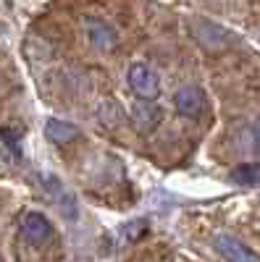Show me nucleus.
Returning <instances> with one entry per match:
<instances>
[{
    "mask_svg": "<svg viewBox=\"0 0 260 262\" xmlns=\"http://www.w3.org/2000/svg\"><path fill=\"white\" fill-rule=\"evenodd\" d=\"M126 81H129V90H132L137 97L142 100H158L161 95V81L155 76V71L145 63H132L126 71Z\"/></svg>",
    "mask_w": 260,
    "mask_h": 262,
    "instance_id": "f257e3e1",
    "label": "nucleus"
},
{
    "mask_svg": "<svg viewBox=\"0 0 260 262\" xmlns=\"http://www.w3.org/2000/svg\"><path fill=\"white\" fill-rule=\"evenodd\" d=\"M189 32L205 50L218 53V50H224L229 45V32L224 27H218V24H213V21H208V18H192L189 21Z\"/></svg>",
    "mask_w": 260,
    "mask_h": 262,
    "instance_id": "f03ea898",
    "label": "nucleus"
},
{
    "mask_svg": "<svg viewBox=\"0 0 260 262\" xmlns=\"http://www.w3.org/2000/svg\"><path fill=\"white\" fill-rule=\"evenodd\" d=\"M84 29H87V39L92 42V48L95 50H103V53H111L118 48V34L113 27H108L105 21L100 18H92V16H87L84 21Z\"/></svg>",
    "mask_w": 260,
    "mask_h": 262,
    "instance_id": "7ed1b4c3",
    "label": "nucleus"
},
{
    "mask_svg": "<svg viewBox=\"0 0 260 262\" xmlns=\"http://www.w3.org/2000/svg\"><path fill=\"white\" fill-rule=\"evenodd\" d=\"M173 105H176V113L184 118H197L205 111V92L200 86H182V90L173 95Z\"/></svg>",
    "mask_w": 260,
    "mask_h": 262,
    "instance_id": "20e7f679",
    "label": "nucleus"
},
{
    "mask_svg": "<svg viewBox=\"0 0 260 262\" xmlns=\"http://www.w3.org/2000/svg\"><path fill=\"white\" fill-rule=\"evenodd\" d=\"M21 236H24L29 244L39 247L53 236V223L42 212H27L21 217Z\"/></svg>",
    "mask_w": 260,
    "mask_h": 262,
    "instance_id": "39448f33",
    "label": "nucleus"
},
{
    "mask_svg": "<svg viewBox=\"0 0 260 262\" xmlns=\"http://www.w3.org/2000/svg\"><path fill=\"white\" fill-rule=\"evenodd\" d=\"M163 118V111H161V105L155 100H142L132 107V123L142 131V134H150V131H155L158 123Z\"/></svg>",
    "mask_w": 260,
    "mask_h": 262,
    "instance_id": "423d86ee",
    "label": "nucleus"
},
{
    "mask_svg": "<svg viewBox=\"0 0 260 262\" xmlns=\"http://www.w3.org/2000/svg\"><path fill=\"white\" fill-rule=\"evenodd\" d=\"M215 252H218L224 259H234V262H255V259H260L257 252L247 249L239 238L226 236V233L215 236Z\"/></svg>",
    "mask_w": 260,
    "mask_h": 262,
    "instance_id": "0eeeda50",
    "label": "nucleus"
},
{
    "mask_svg": "<svg viewBox=\"0 0 260 262\" xmlns=\"http://www.w3.org/2000/svg\"><path fill=\"white\" fill-rule=\"evenodd\" d=\"M79 126H74V123H69V121H61V118H50L48 123H45V137L50 139V142H55V144H66V142H74V139H79Z\"/></svg>",
    "mask_w": 260,
    "mask_h": 262,
    "instance_id": "6e6552de",
    "label": "nucleus"
},
{
    "mask_svg": "<svg viewBox=\"0 0 260 262\" xmlns=\"http://www.w3.org/2000/svg\"><path fill=\"white\" fill-rule=\"evenodd\" d=\"M231 179L245 186H260V163H242L231 170Z\"/></svg>",
    "mask_w": 260,
    "mask_h": 262,
    "instance_id": "1a4fd4ad",
    "label": "nucleus"
},
{
    "mask_svg": "<svg viewBox=\"0 0 260 262\" xmlns=\"http://www.w3.org/2000/svg\"><path fill=\"white\" fill-rule=\"evenodd\" d=\"M239 147L247 152V155H255V152H260V128L257 126H245L239 131Z\"/></svg>",
    "mask_w": 260,
    "mask_h": 262,
    "instance_id": "9d476101",
    "label": "nucleus"
},
{
    "mask_svg": "<svg viewBox=\"0 0 260 262\" xmlns=\"http://www.w3.org/2000/svg\"><path fill=\"white\" fill-rule=\"evenodd\" d=\"M100 121L105 123V126H118L121 121H124V111L116 105V102H105L103 107H100Z\"/></svg>",
    "mask_w": 260,
    "mask_h": 262,
    "instance_id": "9b49d317",
    "label": "nucleus"
},
{
    "mask_svg": "<svg viewBox=\"0 0 260 262\" xmlns=\"http://www.w3.org/2000/svg\"><path fill=\"white\" fill-rule=\"evenodd\" d=\"M145 228H147V226H145V221H134L132 226H126V231H124V233H126L129 238H137L139 233H145Z\"/></svg>",
    "mask_w": 260,
    "mask_h": 262,
    "instance_id": "f8f14e48",
    "label": "nucleus"
}]
</instances>
